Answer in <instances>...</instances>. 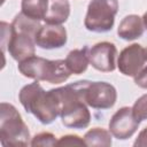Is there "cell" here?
I'll use <instances>...</instances> for the list:
<instances>
[{
	"label": "cell",
	"mask_w": 147,
	"mask_h": 147,
	"mask_svg": "<svg viewBox=\"0 0 147 147\" xmlns=\"http://www.w3.org/2000/svg\"><path fill=\"white\" fill-rule=\"evenodd\" d=\"M36 37L11 29L10 38L7 44V49L9 55L15 61L21 62L30 56H33L36 52Z\"/></svg>",
	"instance_id": "cell-10"
},
{
	"label": "cell",
	"mask_w": 147,
	"mask_h": 147,
	"mask_svg": "<svg viewBox=\"0 0 147 147\" xmlns=\"http://www.w3.org/2000/svg\"><path fill=\"white\" fill-rule=\"evenodd\" d=\"M70 15L68 0H48V9L44 17L46 24H62Z\"/></svg>",
	"instance_id": "cell-13"
},
{
	"label": "cell",
	"mask_w": 147,
	"mask_h": 147,
	"mask_svg": "<svg viewBox=\"0 0 147 147\" xmlns=\"http://www.w3.org/2000/svg\"><path fill=\"white\" fill-rule=\"evenodd\" d=\"M144 30L145 28L142 23V17L136 14H131L125 16L121 21L117 28V34L123 40L131 41L140 38L144 33Z\"/></svg>",
	"instance_id": "cell-12"
},
{
	"label": "cell",
	"mask_w": 147,
	"mask_h": 147,
	"mask_svg": "<svg viewBox=\"0 0 147 147\" xmlns=\"http://www.w3.org/2000/svg\"><path fill=\"white\" fill-rule=\"evenodd\" d=\"M132 113L139 122L147 119V94L141 95L134 102V105L132 106Z\"/></svg>",
	"instance_id": "cell-18"
},
{
	"label": "cell",
	"mask_w": 147,
	"mask_h": 147,
	"mask_svg": "<svg viewBox=\"0 0 147 147\" xmlns=\"http://www.w3.org/2000/svg\"><path fill=\"white\" fill-rule=\"evenodd\" d=\"M84 141L86 146H99L109 147L111 146V133L102 127H93L87 131L84 136Z\"/></svg>",
	"instance_id": "cell-16"
},
{
	"label": "cell",
	"mask_w": 147,
	"mask_h": 147,
	"mask_svg": "<svg viewBox=\"0 0 147 147\" xmlns=\"http://www.w3.org/2000/svg\"><path fill=\"white\" fill-rule=\"evenodd\" d=\"M142 23H144V28L147 30V11L144 14V16H142Z\"/></svg>",
	"instance_id": "cell-22"
},
{
	"label": "cell",
	"mask_w": 147,
	"mask_h": 147,
	"mask_svg": "<svg viewBox=\"0 0 147 147\" xmlns=\"http://www.w3.org/2000/svg\"><path fill=\"white\" fill-rule=\"evenodd\" d=\"M134 147H147V126L140 131L136 141L133 142Z\"/></svg>",
	"instance_id": "cell-21"
},
{
	"label": "cell",
	"mask_w": 147,
	"mask_h": 147,
	"mask_svg": "<svg viewBox=\"0 0 147 147\" xmlns=\"http://www.w3.org/2000/svg\"><path fill=\"white\" fill-rule=\"evenodd\" d=\"M31 146H55L57 145V140L56 137L51 133V132H41L36 134L31 141H30Z\"/></svg>",
	"instance_id": "cell-17"
},
{
	"label": "cell",
	"mask_w": 147,
	"mask_h": 147,
	"mask_svg": "<svg viewBox=\"0 0 147 147\" xmlns=\"http://www.w3.org/2000/svg\"><path fill=\"white\" fill-rule=\"evenodd\" d=\"M59 100L62 124L70 129H85L91 122V113L83 101L78 82L54 88Z\"/></svg>",
	"instance_id": "cell-2"
},
{
	"label": "cell",
	"mask_w": 147,
	"mask_h": 147,
	"mask_svg": "<svg viewBox=\"0 0 147 147\" xmlns=\"http://www.w3.org/2000/svg\"><path fill=\"white\" fill-rule=\"evenodd\" d=\"M30 131L18 110L7 102L0 105V142L2 146L30 145Z\"/></svg>",
	"instance_id": "cell-4"
},
{
	"label": "cell",
	"mask_w": 147,
	"mask_h": 147,
	"mask_svg": "<svg viewBox=\"0 0 147 147\" xmlns=\"http://www.w3.org/2000/svg\"><path fill=\"white\" fill-rule=\"evenodd\" d=\"M18 99L25 111L32 114L41 124H51L60 115L59 100L54 88L46 92L38 80L23 86Z\"/></svg>",
	"instance_id": "cell-1"
},
{
	"label": "cell",
	"mask_w": 147,
	"mask_h": 147,
	"mask_svg": "<svg viewBox=\"0 0 147 147\" xmlns=\"http://www.w3.org/2000/svg\"><path fill=\"white\" fill-rule=\"evenodd\" d=\"M67 39V30L62 24H45L36 34V45L42 49H55L63 47Z\"/></svg>",
	"instance_id": "cell-11"
},
{
	"label": "cell",
	"mask_w": 147,
	"mask_h": 147,
	"mask_svg": "<svg viewBox=\"0 0 147 147\" xmlns=\"http://www.w3.org/2000/svg\"><path fill=\"white\" fill-rule=\"evenodd\" d=\"M88 46H84L80 49H72L68 53L65 57V63L68 69L74 75H80L86 71L90 60H88Z\"/></svg>",
	"instance_id": "cell-14"
},
{
	"label": "cell",
	"mask_w": 147,
	"mask_h": 147,
	"mask_svg": "<svg viewBox=\"0 0 147 147\" xmlns=\"http://www.w3.org/2000/svg\"><path fill=\"white\" fill-rule=\"evenodd\" d=\"M57 145H64V146H83L86 145L84 139H82L80 137L76 136V134H67V136H62L59 140H57Z\"/></svg>",
	"instance_id": "cell-19"
},
{
	"label": "cell",
	"mask_w": 147,
	"mask_h": 147,
	"mask_svg": "<svg viewBox=\"0 0 147 147\" xmlns=\"http://www.w3.org/2000/svg\"><path fill=\"white\" fill-rule=\"evenodd\" d=\"M145 48L139 44L126 46L118 55L117 68L121 74L127 77H134L145 67Z\"/></svg>",
	"instance_id": "cell-9"
},
{
	"label": "cell",
	"mask_w": 147,
	"mask_h": 147,
	"mask_svg": "<svg viewBox=\"0 0 147 147\" xmlns=\"http://www.w3.org/2000/svg\"><path fill=\"white\" fill-rule=\"evenodd\" d=\"M17 68L24 77L51 84L63 83L71 75L65 60H48L34 55L18 62Z\"/></svg>",
	"instance_id": "cell-3"
},
{
	"label": "cell",
	"mask_w": 147,
	"mask_h": 147,
	"mask_svg": "<svg viewBox=\"0 0 147 147\" xmlns=\"http://www.w3.org/2000/svg\"><path fill=\"white\" fill-rule=\"evenodd\" d=\"M144 51H145V59H146V61H147V47H146Z\"/></svg>",
	"instance_id": "cell-23"
},
{
	"label": "cell",
	"mask_w": 147,
	"mask_h": 147,
	"mask_svg": "<svg viewBox=\"0 0 147 147\" xmlns=\"http://www.w3.org/2000/svg\"><path fill=\"white\" fill-rule=\"evenodd\" d=\"M117 11V0H91L87 6L84 25L88 31L92 32H108L114 26Z\"/></svg>",
	"instance_id": "cell-5"
},
{
	"label": "cell",
	"mask_w": 147,
	"mask_h": 147,
	"mask_svg": "<svg viewBox=\"0 0 147 147\" xmlns=\"http://www.w3.org/2000/svg\"><path fill=\"white\" fill-rule=\"evenodd\" d=\"M83 101L93 109H109L116 103V88L107 82L79 80Z\"/></svg>",
	"instance_id": "cell-6"
},
{
	"label": "cell",
	"mask_w": 147,
	"mask_h": 147,
	"mask_svg": "<svg viewBox=\"0 0 147 147\" xmlns=\"http://www.w3.org/2000/svg\"><path fill=\"white\" fill-rule=\"evenodd\" d=\"M117 48L113 42L101 41L88 49L90 64L98 71L111 72L116 69Z\"/></svg>",
	"instance_id": "cell-7"
},
{
	"label": "cell",
	"mask_w": 147,
	"mask_h": 147,
	"mask_svg": "<svg viewBox=\"0 0 147 147\" xmlns=\"http://www.w3.org/2000/svg\"><path fill=\"white\" fill-rule=\"evenodd\" d=\"M133 78H134V84L137 86L147 90V65L144 67Z\"/></svg>",
	"instance_id": "cell-20"
},
{
	"label": "cell",
	"mask_w": 147,
	"mask_h": 147,
	"mask_svg": "<svg viewBox=\"0 0 147 147\" xmlns=\"http://www.w3.org/2000/svg\"><path fill=\"white\" fill-rule=\"evenodd\" d=\"M140 122L133 116L132 108H119L109 121V131L118 140H126L138 130Z\"/></svg>",
	"instance_id": "cell-8"
},
{
	"label": "cell",
	"mask_w": 147,
	"mask_h": 147,
	"mask_svg": "<svg viewBox=\"0 0 147 147\" xmlns=\"http://www.w3.org/2000/svg\"><path fill=\"white\" fill-rule=\"evenodd\" d=\"M21 8L22 13L28 17L41 21L47 13L48 0H22Z\"/></svg>",
	"instance_id": "cell-15"
}]
</instances>
